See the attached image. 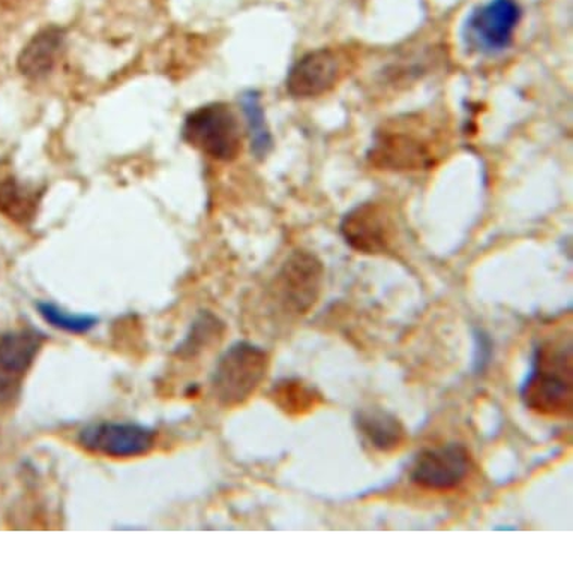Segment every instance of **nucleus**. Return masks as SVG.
Here are the masks:
<instances>
[{
    "label": "nucleus",
    "mask_w": 573,
    "mask_h": 573,
    "mask_svg": "<svg viewBox=\"0 0 573 573\" xmlns=\"http://www.w3.org/2000/svg\"><path fill=\"white\" fill-rule=\"evenodd\" d=\"M450 141V125L441 114H401L378 126L366 160L383 172H422L436 167L449 152Z\"/></svg>",
    "instance_id": "f257e3e1"
},
{
    "label": "nucleus",
    "mask_w": 573,
    "mask_h": 573,
    "mask_svg": "<svg viewBox=\"0 0 573 573\" xmlns=\"http://www.w3.org/2000/svg\"><path fill=\"white\" fill-rule=\"evenodd\" d=\"M528 410L547 418H571L573 356L571 342L545 341L533 353L532 368L520 389Z\"/></svg>",
    "instance_id": "f03ea898"
},
{
    "label": "nucleus",
    "mask_w": 573,
    "mask_h": 573,
    "mask_svg": "<svg viewBox=\"0 0 573 573\" xmlns=\"http://www.w3.org/2000/svg\"><path fill=\"white\" fill-rule=\"evenodd\" d=\"M271 358L262 347L237 341L228 347L212 374V395L224 407L245 404L266 378Z\"/></svg>",
    "instance_id": "7ed1b4c3"
},
{
    "label": "nucleus",
    "mask_w": 573,
    "mask_h": 573,
    "mask_svg": "<svg viewBox=\"0 0 573 573\" xmlns=\"http://www.w3.org/2000/svg\"><path fill=\"white\" fill-rule=\"evenodd\" d=\"M182 137L194 149L219 161H235L242 153L244 133L232 107L212 102L189 113Z\"/></svg>",
    "instance_id": "20e7f679"
},
{
    "label": "nucleus",
    "mask_w": 573,
    "mask_h": 573,
    "mask_svg": "<svg viewBox=\"0 0 573 573\" xmlns=\"http://www.w3.org/2000/svg\"><path fill=\"white\" fill-rule=\"evenodd\" d=\"M323 284L322 260L311 251H294L275 276L272 299L284 314L302 317L319 302Z\"/></svg>",
    "instance_id": "39448f33"
},
{
    "label": "nucleus",
    "mask_w": 573,
    "mask_h": 573,
    "mask_svg": "<svg viewBox=\"0 0 573 573\" xmlns=\"http://www.w3.org/2000/svg\"><path fill=\"white\" fill-rule=\"evenodd\" d=\"M354 58L344 49L312 50L296 61L287 75V92L299 100L332 92L354 68Z\"/></svg>",
    "instance_id": "423d86ee"
},
{
    "label": "nucleus",
    "mask_w": 573,
    "mask_h": 573,
    "mask_svg": "<svg viewBox=\"0 0 573 573\" xmlns=\"http://www.w3.org/2000/svg\"><path fill=\"white\" fill-rule=\"evenodd\" d=\"M339 232L344 242L359 254L383 256L397 242L398 225L385 204L365 201L346 213Z\"/></svg>",
    "instance_id": "0eeeda50"
},
{
    "label": "nucleus",
    "mask_w": 573,
    "mask_h": 573,
    "mask_svg": "<svg viewBox=\"0 0 573 573\" xmlns=\"http://www.w3.org/2000/svg\"><path fill=\"white\" fill-rule=\"evenodd\" d=\"M472 468L470 450L461 443H448L418 453L410 470V479L429 491H449L468 479Z\"/></svg>",
    "instance_id": "6e6552de"
},
{
    "label": "nucleus",
    "mask_w": 573,
    "mask_h": 573,
    "mask_svg": "<svg viewBox=\"0 0 573 573\" xmlns=\"http://www.w3.org/2000/svg\"><path fill=\"white\" fill-rule=\"evenodd\" d=\"M521 20L516 0H489L473 10L465 22V39L481 53H499L511 46Z\"/></svg>",
    "instance_id": "1a4fd4ad"
},
{
    "label": "nucleus",
    "mask_w": 573,
    "mask_h": 573,
    "mask_svg": "<svg viewBox=\"0 0 573 573\" xmlns=\"http://www.w3.org/2000/svg\"><path fill=\"white\" fill-rule=\"evenodd\" d=\"M46 339L42 332L32 327L7 332L0 337V406L13 404L18 398Z\"/></svg>",
    "instance_id": "9d476101"
},
{
    "label": "nucleus",
    "mask_w": 573,
    "mask_h": 573,
    "mask_svg": "<svg viewBox=\"0 0 573 573\" xmlns=\"http://www.w3.org/2000/svg\"><path fill=\"white\" fill-rule=\"evenodd\" d=\"M155 429L132 422H101L78 434V445L88 452L109 458L146 456L155 446Z\"/></svg>",
    "instance_id": "9b49d317"
},
{
    "label": "nucleus",
    "mask_w": 573,
    "mask_h": 573,
    "mask_svg": "<svg viewBox=\"0 0 573 573\" xmlns=\"http://www.w3.org/2000/svg\"><path fill=\"white\" fill-rule=\"evenodd\" d=\"M65 42V30L47 26L37 32L20 51L17 68L30 80H41L53 71Z\"/></svg>",
    "instance_id": "f8f14e48"
},
{
    "label": "nucleus",
    "mask_w": 573,
    "mask_h": 573,
    "mask_svg": "<svg viewBox=\"0 0 573 573\" xmlns=\"http://www.w3.org/2000/svg\"><path fill=\"white\" fill-rule=\"evenodd\" d=\"M354 426L363 440L377 452H397L407 440V431L402 422L394 413L377 407L358 410L354 414Z\"/></svg>",
    "instance_id": "ddd939ff"
},
{
    "label": "nucleus",
    "mask_w": 573,
    "mask_h": 573,
    "mask_svg": "<svg viewBox=\"0 0 573 573\" xmlns=\"http://www.w3.org/2000/svg\"><path fill=\"white\" fill-rule=\"evenodd\" d=\"M45 189L25 184L14 176L0 179V215L18 225L37 219Z\"/></svg>",
    "instance_id": "4468645a"
},
{
    "label": "nucleus",
    "mask_w": 573,
    "mask_h": 573,
    "mask_svg": "<svg viewBox=\"0 0 573 573\" xmlns=\"http://www.w3.org/2000/svg\"><path fill=\"white\" fill-rule=\"evenodd\" d=\"M271 397L284 413L302 416L322 402V394L298 378H283L275 383Z\"/></svg>",
    "instance_id": "2eb2a0df"
},
{
    "label": "nucleus",
    "mask_w": 573,
    "mask_h": 573,
    "mask_svg": "<svg viewBox=\"0 0 573 573\" xmlns=\"http://www.w3.org/2000/svg\"><path fill=\"white\" fill-rule=\"evenodd\" d=\"M224 329V323H221L216 315L209 311L201 312L196 322L192 323L187 338L177 347V354L184 359L194 358L201 350L219 342L223 338Z\"/></svg>",
    "instance_id": "dca6fc26"
},
{
    "label": "nucleus",
    "mask_w": 573,
    "mask_h": 573,
    "mask_svg": "<svg viewBox=\"0 0 573 573\" xmlns=\"http://www.w3.org/2000/svg\"><path fill=\"white\" fill-rule=\"evenodd\" d=\"M248 132H250L251 148L259 158L266 157L272 148V136L264 117L262 101L259 92L248 90L240 98Z\"/></svg>",
    "instance_id": "f3484780"
},
{
    "label": "nucleus",
    "mask_w": 573,
    "mask_h": 573,
    "mask_svg": "<svg viewBox=\"0 0 573 573\" xmlns=\"http://www.w3.org/2000/svg\"><path fill=\"white\" fill-rule=\"evenodd\" d=\"M37 308L46 323L54 329L70 332V334H88L100 322L95 315L73 314L51 302H38Z\"/></svg>",
    "instance_id": "a211bd4d"
},
{
    "label": "nucleus",
    "mask_w": 573,
    "mask_h": 573,
    "mask_svg": "<svg viewBox=\"0 0 573 573\" xmlns=\"http://www.w3.org/2000/svg\"><path fill=\"white\" fill-rule=\"evenodd\" d=\"M20 3H23V0H0V8L2 10H14Z\"/></svg>",
    "instance_id": "6ab92c4d"
}]
</instances>
